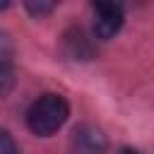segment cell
Returning <instances> with one entry per match:
<instances>
[{"instance_id": "2", "label": "cell", "mask_w": 154, "mask_h": 154, "mask_svg": "<svg viewBox=\"0 0 154 154\" xmlns=\"http://www.w3.org/2000/svg\"><path fill=\"white\" fill-rule=\"evenodd\" d=\"M125 22V12L118 2H94L91 5V26L94 36L101 41L113 38Z\"/></svg>"}, {"instance_id": "7", "label": "cell", "mask_w": 154, "mask_h": 154, "mask_svg": "<svg viewBox=\"0 0 154 154\" xmlns=\"http://www.w3.org/2000/svg\"><path fill=\"white\" fill-rule=\"evenodd\" d=\"M24 7H26L31 14H46V12H51L55 5H53V2H26Z\"/></svg>"}, {"instance_id": "8", "label": "cell", "mask_w": 154, "mask_h": 154, "mask_svg": "<svg viewBox=\"0 0 154 154\" xmlns=\"http://www.w3.org/2000/svg\"><path fill=\"white\" fill-rule=\"evenodd\" d=\"M118 154H140V152H135V149H120Z\"/></svg>"}, {"instance_id": "3", "label": "cell", "mask_w": 154, "mask_h": 154, "mask_svg": "<svg viewBox=\"0 0 154 154\" xmlns=\"http://www.w3.org/2000/svg\"><path fill=\"white\" fill-rule=\"evenodd\" d=\"M106 135L96 125H79L72 132V152L75 154H103L106 152Z\"/></svg>"}, {"instance_id": "1", "label": "cell", "mask_w": 154, "mask_h": 154, "mask_svg": "<svg viewBox=\"0 0 154 154\" xmlns=\"http://www.w3.org/2000/svg\"><path fill=\"white\" fill-rule=\"evenodd\" d=\"M70 116V106L60 94H41L26 111V125L34 135L48 137L63 128V123Z\"/></svg>"}, {"instance_id": "4", "label": "cell", "mask_w": 154, "mask_h": 154, "mask_svg": "<svg viewBox=\"0 0 154 154\" xmlns=\"http://www.w3.org/2000/svg\"><path fill=\"white\" fill-rule=\"evenodd\" d=\"M65 46H67L70 55H75V58H79V60H89V58L94 55V48H91V43H89V38L84 36L82 29H70V31L65 34Z\"/></svg>"}, {"instance_id": "5", "label": "cell", "mask_w": 154, "mask_h": 154, "mask_svg": "<svg viewBox=\"0 0 154 154\" xmlns=\"http://www.w3.org/2000/svg\"><path fill=\"white\" fill-rule=\"evenodd\" d=\"M14 84V77H12V67H10V60H2L0 58V99L10 94Z\"/></svg>"}, {"instance_id": "6", "label": "cell", "mask_w": 154, "mask_h": 154, "mask_svg": "<svg viewBox=\"0 0 154 154\" xmlns=\"http://www.w3.org/2000/svg\"><path fill=\"white\" fill-rule=\"evenodd\" d=\"M0 154H19V147L7 130H0Z\"/></svg>"}]
</instances>
